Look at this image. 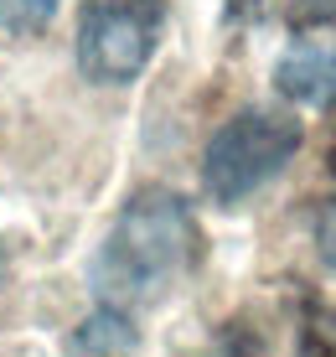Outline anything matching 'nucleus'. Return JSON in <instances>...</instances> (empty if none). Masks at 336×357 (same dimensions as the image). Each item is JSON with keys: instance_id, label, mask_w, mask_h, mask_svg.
<instances>
[{"instance_id": "obj_1", "label": "nucleus", "mask_w": 336, "mask_h": 357, "mask_svg": "<svg viewBox=\"0 0 336 357\" xmlns=\"http://www.w3.org/2000/svg\"><path fill=\"white\" fill-rule=\"evenodd\" d=\"M202 259V228L176 192H135L93 259V290L114 311L155 305Z\"/></svg>"}, {"instance_id": "obj_2", "label": "nucleus", "mask_w": 336, "mask_h": 357, "mask_svg": "<svg viewBox=\"0 0 336 357\" xmlns=\"http://www.w3.org/2000/svg\"><path fill=\"white\" fill-rule=\"evenodd\" d=\"M305 130L295 114L284 109H243L222 125L202 151V192L217 207H233L243 197H254L259 187L280 176L295 161Z\"/></svg>"}, {"instance_id": "obj_3", "label": "nucleus", "mask_w": 336, "mask_h": 357, "mask_svg": "<svg viewBox=\"0 0 336 357\" xmlns=\"http://www.w3.org/2000/svg\"><path fill=\"white\" fill-rule=\"evenodd\" d=\"M166 0H83L78 68L89 83H135L155 57Z\"/></svg>"}, {"instance_id": "obj_4", "label": "nucleus", "mask_w": 336, "mask_h": 357, "mask_svg": "<svg viewBox=\"0 0 336 357\" xmlns=\"http://www.w3.org/2000/svg\"><path fill=\"white\" fill-rule=\"evenodd\" d=\"M275 89L290 98V104L326 109L336 98V36L300 31L290 42V52L275 63Z\"/></svg>"}, {"instance_id": "obj_5", "label": "nucleus", "mask_w": 336, "mask_h": 357, "mask_svg": "<svg viewBox=\"0 0 336 357\" xmlns=\"http://www.w3.org/2000/svg\"><path fill=\"white\" fill-rule=\"evenodd\" d=\"M295 352L300 357H336V301H305Z\"/></svg>"}, {"instance_id": "obj_6", "label": "nucleus", "mask_w": 336, "mask_h": 357, "mask_svg": "<svg viewBox=\"0 0 336 357\" xmlns=\"http://www.w3.org/2000/svg\"><path fill=\"white\" fill-rule=\"evenodd\" d=\"M130 342H135V331H130V321H124V311L109 305V311H98L93 321L72 337V347L78 352H124Z\"/></svg>"}, {"instance_id": "obj_7", "label": "nucleus", "mask_w": 336, "mask_h": 357, "mask_svg": "<svg viewBox=\"0 0 336 357\" xmlns=\"http://www.w3.org/2000/svg\"><path fill=\"white\" fill-rule=\"evenodd\" d=\"M57 6L62 0H0V26L16 36H31L57 16Z\"/></svg>"}, {"instance_id": "obj_8", "label": "nucleus", "mask_w": 336, "mask_h": 357, "mask_svg": "<svg viewBox=\"0 0 336 357\" xmlns=\"http://www.w3.org/2000/svg\"><path fill=\"white\" fill-rule=\"evenodd\" d=\"M336 21V0H284V26L295 36L300 31H321Z\"/></svg>"}, {"instance_id": "obj_9", "label": "nucleus", "mask_w": 336, "mask_h": 357, "mask_svg": "<svg viewBox=\"0 0 336 357\" xmlns=\"http://www.w3.org/2000/svg\"><path fill=\"white\" fill-rule=\"evenodd\" d=\"M269 10V0H228V21H259Z\"/></svg>"}, {"instance_id": "obj_10", "label": "nucleus", "mask_w": 336, "mask_h": 357, "mask_svg": "<svg viewBox=\"0 0 336 357\" xmlns=\"http://www.w3.org/2000/svg\"><path fill=\"white\" fill-rule=\"evenodd\" d=\"M326 254H331V264H336V207H326Z\"/></svg>"}]
</instances>
